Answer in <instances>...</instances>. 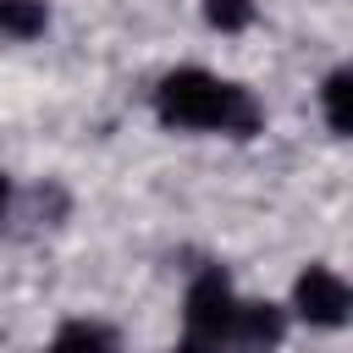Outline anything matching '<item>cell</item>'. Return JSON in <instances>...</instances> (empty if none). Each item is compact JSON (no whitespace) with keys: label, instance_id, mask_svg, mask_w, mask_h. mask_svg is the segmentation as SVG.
<instances>
[{"label":"cell","instance_id":"cell-1","mask_svg":"<svg viewBox=\"0 0 353 353\" xmlns=\"http://www.w3.org/2000/svg\"><path fill=\"white\" fill-rule=\"evenodd\" d=\"M154 110L165 127H193V132H254L259 127V105L248 99V88L204 66L165 72L154 88Z\"/></svg>","mask_w":353,"mask_h":353},{"label":"cell","instance_id":"cell-2","mask_svg":"<svg viewBox=\"0 0 353 353\" xmlns=\"http://www.w3.org/2000/svg\"><path fill=\"white\" fill-rule=\"evenodd\" d=\"M232 314H237V292L221 270H199L188 287V331L176 342V353H232Z\"/></svg>","mask_w":353,"mask_h":353},{"label":"cell","instance_id":"cell-3","mask_svg":"<svg viewBox=\"0 0 353 353\" xmlns=\"http://www.w3.org/2000/svg\"><path fill=\"white\" fill-rule=\"evenodd\" d=\"M347 281L336 276V270H325V265H309L303 276H298V287H292V309L309 320V325H342L347 320Z\"/></svg>","mask_w":353,"mask_h":353},{"label":"cell","instance_id":"cell-4","mask_svg":"<svg viewBox=\"0 0 353 353\" xmlns=\"http://www.w3.org/2000/svg\"><path fill=\"white\" fill-rule=\"evenodd\" d=\"M281 331H287V320H281L276 303H237V314H232V353H270L281 342Z\"/></svg>","mask_w":353,"mask_h":353},{"label":"cell","instance_id":"cell-5","mask_svg":"<svg viewBox=\"0 0 353 353\" xmlns=\"http://www.w3.org/2000/svg\"><path fill=\"white\" fill-rule=\"evenodd\" d=\"M50 353H116V336L99 320H66L50 342Z\"/></svg>","mask_w":353,"mask_h":353},{"label":"cell","instance_id":"cell-6","mask_svg":"<svg viewBox=\"0 0 353 353\" xmlns=\"http://www.w3.org/2000/svg\"><path fill=\"white\" fill-rule=\"evenodd\" d=\"M50 22L44 0H0V33L6 39H39Z\"/></svg>","mask_w":353,"mask_h":353},{"label":"cell","instance_id":"cell-7","mask_svg":"<svg viewBox=\"0 0 353 353\" xmlns=\"http://www.w3.org/2000/svg\"><path fill=\"white\" fill-rule=\"evenodd\" d=\"M204 17H210V28L237 33V28L254 22V0H204Z\"/></svg>","mask_w":353,"mask_h":353},{"label":"cell","instance_id":"cell-8","mask_svg":"<svg viewBox=\"0 0 353 353\" xmlns=\"http://www.w3.org/2000/svg\"><path fill=\"white\" fill-rule=\"evenodd\" d=\"M347 88H353L347 72H331V77H325V121H331L336 138L347 132Z\"/></svg>","mask_w":353,"mask_h":353},{"label":"cell","instance_id":"cell-9","mask_svg":"<svg viewBox=\"0 0 353 353\" xmlns=\"http://www.w3.org/2000/svg\"><path fill=\"white\" fill-rule=\"evenodd\" d=\"M6 204H11V182H6V171H0V215H6Z\"/></svg>","mask_w":353,"mask_h":353}]
</instances>
